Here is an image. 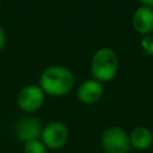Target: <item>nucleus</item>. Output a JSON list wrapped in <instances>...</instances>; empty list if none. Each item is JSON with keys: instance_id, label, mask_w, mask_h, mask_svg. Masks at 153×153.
I'll use <instances>...</instances> for the list:
<instances>
[{"instance_id": "nucleus-3", "label": "nucleus", "mask_w": 153, "mask_h": 153, "mask_svg": "<svg viewBox=\"0 0 153 153\" xmlns=\"http://www.w3.org/2000/svg\"><path fill=\"white\" fill-rule=\"evenodd\" d=\"M100 143L106 153H128L130 146L129 135L120 127H109L100 137Z\"/></svg>"}, {"instance_id": "nucleus-2", "label": "nucleus", "mask_w": 153, "mask_h": 153, "mask_svg": "<svg viewBox=\"0 0 153 153\" xmlns=\"http://www.w3.org/2000/svg\"><path fill=\"white\" fill-rule=\"evenodd\" d=\"M118 71L117 54L108 47L99 48L94 51L91 60V74L94 80L106 82L112 80Z\"/></svg>"}, {"instance_id": "nucleus-9", "label": "nucleus", "mask_w": 153, "mask_h": 153, "mask_svg": "<svg viewBox=\"0 0 153 153\" xmlns=\"http://www.w3.org/2000/svg\"><path fill=\"white\" fill-rule=\"evenodd\" d=\"M130 146L136 149H146L152 145L153 134L146 127H136L129 135Z\"/></svg>"}, {"instance_id": "nucleus-7", "label": "nucleus", "mask_w": 153, "mask_h": 153, "mask_svg": "<svg viewBox=\"0 0 153 153\" xmlns=\"http://www.w3.org/2000/svg\"><path fill=\"white\" fill-rule=\"evenodd\" d=\"M103 92H104V87L102 82L94 79H88L79 85L76 91V97L81 103L91 105L97 103L102 98Z\"/></svg>"}, {"instance_id": "nucleus-14", "label": "nucleus", "mask_w": 153, "mask_h": 153, "mask_svg": "<svg viewBox=\"0 0 153 153\" xmlns=\"http://www.w3.org/2000/svg\"><path fill=\"white\" fill-rule=\"evenodd\" d=\"M0 11H1V2H0Z\"/></svg>"}, {"instance_id": "nucleus-1", "label": "nucleus", "mask_w": 153, "mask_h": 153, "mask_svg": "<svg viewBox=\"0 0 153 153\" xmlns=\"http://www.w3.org/2000/svg\"><path fill=\"white\" fill-rule=\"evenodd\" d=\"M74 74L65 66L55 65L47 67L39 76V87L53 97H61L72 91L74 86Z\"/></svg>"}, {"instance_id": "nucleus-10", "label": "nucleus", "mask_w": 153, "mask_h": 153, "mask_svg": "<svg viewBox=\"0 0 153 153\" xmlns=\"http://www.w3.org/2000/svg\"><path fill=\"white\" fill-rule=\"evenodd\" d=\"M24 153H48V148L41 140H32L25 142Z\"/></svg>"}, {"instance_id": "nucleus-8", "label": "nucleus", "mask_w": 153, "mask_h": 153, "mask_svg": "<svg viewBox=\"0 0 153 153\" xmlns=\"http://www.w3.org/2000/svg\"><path fill=\"white\" fill-rule=\"evenodd\" d=\"M133 26L139 33L149 35L153 31V8L140 5L133 14Z\"/></svg>"}, {"instance_id": "nucleus-4", "label": "nucleus", "mask_w": 153, "mask_h": 153, "mask_svg": "<svg viewBox=\"0 0 153 153\" xmlns=\"http://www.w3.org/2000/svg\"><path fill=\"white\" fill-rule=\"evenodd\" d=\"M68 128L65 123L60 121H53L48 123L45 127H43L42 134H41V141L45 145L47 148L50 149H57L66 145L68 140Z\"/></svg>"}, {"instance_id": "nucleus-6", "label": "nucleus", "mask_w": 153, "mask_h": 153, "mask_svg": "<svg viewBox=\"0 0 153 153\" xmlns=\"http://www.w3.org/2000/svg\"><path fill=\"white\" fill-rule=\"evenodd\" d=\"M42 130L43 127L41 121L33 116H25L20 118L14 127L16 135L24 142L38 140L42 134Z\"/></svg>"}, {"instance_id": "nucleus-12", "label": "nucleus", "mask_w": 153, "mask_h": 153, "mask_svg": "<svg viewBox=\"0 0 153 153\" xmlns=\"http://www.w3.org/2000/svg\"><path fill=\"white\" fill-rule=\"evenodd\" d=\"M5 44H6V33L2 29V26L0 25V51L4 49Z\"/></svg>"}, {"instance_id": "nucleus-5", "label": "nucleus", "mask_w": 153, "mask_h": 153, "mask_svg": "<svg viewBox=\"0 0 153 153\" xmlns=\"http://www.w3.org/2000/svg\"><path fill=\"white\" fill-rule=\"evenodd\" d=\"M44 92L38 85H26L17 94L18 106L26 112L38 110L44 102Z\"/></svg>"}, {"instance_id": "nucleus-11", "label": "nucleus", "mask_w": 153, "mask_h": 153, "mask_svg": "<svg viewBox=\"0 0 153 153\" xmlns=\"http://www.w3.org/2000/svg\"><path fill=\"white\" fill-rule=\"evenodd\" d=\"M141 47L146 54L153 55V36L152 35H145L141 39Z\"/></svg>"}, {"instance_id": "nucleus-13", "label": "nucleus", "mask_w": 153, "mask_h": 153, "mask_svg": "<svg viewBox=\"0 0 153 153\" xmlns=\"http://www.w3.org/2000/svg\"><path fill=\"white\" fill-rule=\"evenodd\" d=\"M140 5L146 6V7H149V8H153V1H141Z\"/></svg>"}]
</instances>
